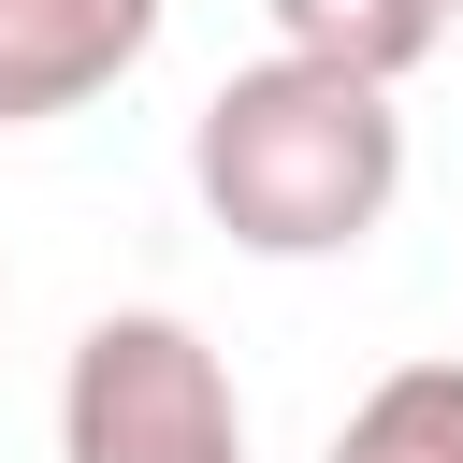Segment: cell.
Listing matches in <instances>:
<instances>
[{
  "label": "cell",
  "mask_w": 463,
  "mask_h": 463,
  "mask_svg": "<svg viewBox=\"0 0 463 463\" xmlns=\"http://www.w3.org/2000/svg\"><path fill=\"white\" fill-rule=\"evenodd\" d=\"M188 188H203V217L246 260H347L405 203V116H391V87L275 43V58H246V72L203 87Z\"/></svg>",
  "instance_id": "6da1fadb"
},
{
  "label": "cell",
  "mask_w": 463,
  "mask_h": 463,
  "mask_svg": "<svg viewBox=\"0 0 463 463\" xmlns=\"http://www.w3.org/2000/svg\"><path fill=\"white\" fill-rule=\"evenodd\" d=\"M58 463H246L232 362L174 304L87 318L72 333V376H58Z\"/></svg>",
  "instance_id": "7a4b0ae2"
},
{
  "label": "cell",
  "mask_w": 463,
  "mask_h": 463,
  "mask_svg": "<svg viewBox=\"0 0 463 463\" xmlns=\"http://www.w3.org/2000/svg\"><path fill=\"white\" fill-rule=\"evenodd\" d=\"M159 43V0H0V130L87 116Z\"/></svg>",
  "instance_id": "3957f363"
},
{
  "label": "cell",
  "mask_w": 463,
  "mask_h": 463,
  "mask_svg": "<svg viewBox=\"0 0 463 463\" xmlns=\"http://www.w3.org/2000/svg\"><path fill=\"white\" fill-rule=\"evenodd\" d=\"M260 14H275L289 58H333V72H362V87H405V72L449 43L463 0H260Z\"/></svg>",
  "instance_id": "277c9868"
},
{
  "label": "cell",
  "mask_w": 463,
  "mask_h": 463,
  "mask_svg": "<svg viewBox=\"0 0 463 463\" xmlns=\"http://www.w3.org/2000/svg\"><path fill=\"white\" fill-rule=\"evenodd\" d=\"M318 463H463V362H391Z\"/></svg>",
  "instance_id": "5b68a950"
}]
</instances>
